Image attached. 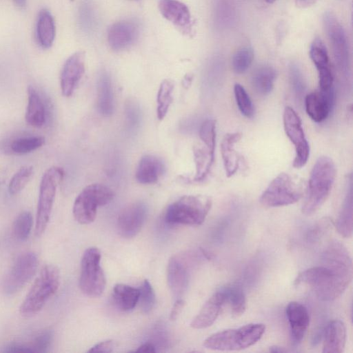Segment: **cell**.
Instances as JSON below:
<instances>
[{
    "label": "cell",
    "instance_id": "3957f363",
    "mask_svg": "<svg viewBox=\"0 0 353 353\" xmlns=\"http://www.w3.org/2000/svg\"><path fill=\"white\" fill-rule=\"evenodd\" d=\"M60 285V272L52 264L44 265L35 279L19 312L25 317H30L39 312L47 302L55 294Z\"/></svg>",
    "mask_w": 353,
    "mask_h": 353
},
{
    "label": "cell",
    "instance_id": "836d02e7",
    "mask_svg": "<svg viewBox=\"0 0 353 353\" xmlns=\"http://www.w3.org/2000/svg\"><path fill=\"white\" fill-rule=\"evenodd\" d=\"M33 225L32 214L28 211L21 212L12 224V235L19 241H26L31 232Z\"/></svg>",
    "mask_w": 353,
    "mask_h": 353
},
{
    "label": "cell",
    "instance_id": "f35d334b",
    "mask_svg": "<svg viewBox=\"0 0 353 353\" xmlns=\"http://www.w3.org/2000/svg\"><path fill=\"white\" fill-rule=\"evenodd\" d=\"M234 92L236 104L241 114L247 118H252L254 113V106L243 86L236 83L234 87Z\"/></svg>",
    "mask_w": 353,
    "mask_h": 353
},
{
    "label": "cell",
    "instance_id": "bcb514c9",
    "mask_svg": "<svg viewBox=\"0 0 353 353\" xmlns=\"http://www.w3.org/2000/svg\"><path fill=\"white\" fill-rule=\"evenodd\" d=\"M184 305L185 301L183 299L179 298L176 300L170 312V320L174 321L178 318L183 308L184 307Z\"/></svg>",
    "mask_w": 353,
    "mask_h": 353
},
{
    "label": "cell",
    "instance_id": "b9f144b4",
    "mask_svg": "<svg viewBox=\"0 0 353 353\" xmlns=\"http://www.w3.org/2000/svg\"><path fill=\"white\" fill-rule=\"evenodd\" d=\"M52 339V331L47 330L39 334L30 346L33 352L44 353L50 348Z\"/></svg>",
    "mask_w": 353,
    "mask_h": 353
},
{
    "label": "cell",
    "instance_id": "7a4b0ae2",
    "mask_svg": "<svg viewBox=\"0 0 353 353\" xmlns=\"http://www.w3.org/2000/svg\"><path fill=\"white\" fill-rule=\"evenodd\" d=\"M336 166L328 157H320L315 162L309 178L302 212L315 213L328 197L336 177Z\"/></svg>",
    "mask_w": 353,
    "mask_h": 353
},
{
    "label": "cell",
    "instance_id": "9a60e30c",
    "mask_svg": "<svg viewBox=\"0 0 353 353\" xmlns=\"http://www.w3.org/2000/svg\"><path fill=\"white\" fill-rule=\"evenodd\" d=\"M334 88L328 91H314L305 97V110L315 122L324 121L330 114L334 103Z\"/></svg>",
    "mask_w": 353,
    "mask_h": 353
},
{
    "label": "cell",
    "instance_id": "4fadbf2b",
    "mask_svg": "<svg viewBox=\"0 0 353 353\" xmlns=\"http://www.w3.org/2000/svg\"><path fill=\"white\" fill-rule=\"evenodd\" d=\"M148 214V207L143 201H136L125 206L117 218V230L123 238L136 236L143 225Z\"/></svg>",
    "mask_w": 353,
    "mask_h": 353
},
{
    "label": "cell",
    "instance_id": "cb8c5ba5",
    "mask_svg": "<svg viewBox=\"0 0 353 353\" xmlns=\"http://www.w3.org/2000/svg\"><path fill=\"white\" fill-rule=\"evenodd\" d=\"M97 106L100 114L105 117H110L114 112V94L110 74L102 72L97 80Z\"/></svg>",
    "mask_w": 353,
    "mask_h": 353
},
{
    "label": "cell",
    "instance_id": "ee69618b",
    "mask_svg": "<svg viewBox=\"0 0 353 353\" xmlns=\"http://www.w3.org/2000/svg\"><path fill=\"white\" fill-rule=\"evenodd\" d=\"M330 220H327V219L321 220L310 230L309 232V239L311 241H314L319 236H321L323 234L325 230H326L327 227L330 226Z\"/></svg>",
    "mask_w": 353,
    "mask_h": 353
},
{
    "label": "cell",
    "instance_id": "816d5d0a",
    "mask_svg": "<svg viewBox=\"0 0 353 353\" xmlns=\"http://www.w3.org/2000/svg\"><path fill=\"white\" fill-rule=\"evenodd\" d=\"M269 350L271 352H285L287 351L283 347H280V346H277V345H274V346L270 347V350Z\"/></svg>",
    "mask_w": 353,
    "mask_h": 353
},
{
    "label": "cell",
    "instance_id": "ffe728a7",
    "mask_svg": "<svg viewBox=\"0 0 353 353\" xmlns=\"http://www.w3.org/2000/svg\"><path fill=\"white\" fill-rule=\"evenodd\" d=\"M223 305L224 296L220 288L206 301L199 313L192 319L190 326L197 330L211 326L218 318Z\"/></svg>",
    "mask_w": 353,
    "mask_h": 353
},
{
    "label": "cell",
    "instance_id": "7c38bea8",
    "mask_svg": "<svg viewBox=\"0 0 353 353\" xmlns=\"http://www.w3.org/2000/svg\"><path fill=\"white\" fill-rule=\"evenodd\" d=\"M283 121L285 132L295 148V157L293 161V167L301 168L303 167L310 156V146L305 138L301 120L291 107H285Z\"/></svg>",
    "mask_w": 353,
    "mask_h": 353
},
{
    "label": "cell",
    "instance_id": "e575fe53",
    "mask_svg": "<svg viewBox=\"0 0 353 353\" xmlns=\"http://www.w3.org/2000/svg\"><path fill=\"white\" fill-rule=\"evenodd\" d=\"M310 57L317 71L330 68L327 49L323 41L316 38L311 44Z\"/></svg>",
    "mask_w": 353,
    "mask_h": 353
},
{
    "label": "cell",
    "instance_id": "1f68e13d",
    "mask_svg": "<svg viewBox=\"0 0 353 353\" xmlns=\"http://www.w3.org/2000/svg\"><path fill=\"white\" fill-rule=\"evenodd\" d=\"M44 143L43 137H18L7 144L6 152L17 155L25 154L41 148Z\"/></svg>",
    "mask_w": 353,
    "mask_h": 353
},
{
    "label": "cell",
    "instance_id": "52a82bcc",
    "mask_svg": "<svg viewBox=\"0 0 353 353\" xmlns=\"http://www.w3.org/2000/svg\"><path fill=\"white\" fill-rule=\"evenodd\" d=\"M64 176V170L57 166L48 168L43 174L40 186L35 221V235L45 232L49 223L57 188Z\"/></svg>",
    "mask_w": 353,
    "mask_h": 353
},
{
    "label": "cell",
    "instance_id": "83f0119b",
    "mask_svg": "<svg viewBox=\"0 0 353 353\" xmlns=\"http://www.w3.org/2000/svg\"><path fill=\"white\" fill-rule=\"evenodd\" d=\"M276 78V70L270 65H261L252 74V85L254 91L262 96L271 92Z\"/></svg>",
    "mask_w": 353,
    "mask_h": 353
},
{
    "label": "cell",
    "instance_id": "603a6c76",
    "mask_svg": "<svg viewBox=\"0 0 353 353\" xmlns=\"http://www.w3.org/2000/svg\"><path fill=\"white\" fill-rule=\"evenodd\" d=\"M28 105L25 119L26 123L35 128L42 127L46 121V108L41 94L33 86L27 90Z\"/></svg>",
    "mask_w": 353,
    "mask_h": 353
},
{
    "label": "cell",
    "instance_id": "f1b7e54d",
    "mask_svg": "<svg viewBox=\"0 0 353 353\" xmlns=\"http://www.w3.org/2000/svg\"><path fill=\"white\" fill-rule=\"evenodd\" d=\"M112 296L117 307L122 311H130L139 302V289L126 284L117 283L113 288Z\"/></svg>",
    "mask_w": 353,
    "mask_h": 353
},
{
    "label": "cell",
    "instance_id": "f6af8a7d",
    "mask_svg": "<svg viewBox=\"0 0 353 353\" xmlns=\"http://www.w3.org/2000/svg\"><path fill=\"white\" fill-rule=\"evenodd\" d=\"M113 350V342L112 340H106L97 343L88 350V352H112Z\"/></svg>",
    "mask_w": 353,
    "mask_h": 353
},
{
    "label": "cell",
    "instance_id": "d6a6232c",
    "mask_svg": "<svg viewBox=\"0 0 353 353\" xmlns=\"http://www.w3.org/2000/svg\"><path fill=\"white\" fill-rule=\"evenodd\" d=\"M174 88V83L170 79H164L160 84L157 97V116L159 120H163L165 118L173 102Z\"/></svg>",
    "mask_w": 353,
    "mask_h": 353
},
{
    "label": "cell",
    "instance_id": "f546056e",
    "mask_svg": "<svg viewBox=\"0 0 353 353\" xmlns=\"http://www.w3.org/2000/svg\"><path fill=\"white\" fill-rule=\"evenodd\" d=\"M336 229L338 233L349 238L352 234V194L351 183L347 192L341 209L336 219Z\"/></svg>",
    "mask_w": 353,
    "mask_h": 353
},
{
    "label": "cell",
    "instance_id": "484cf974",
    "mask_svg": "<svg viewBox=\"0 0 353 353\" xmlns=\"http://www.w3.org/2000/svg\"><path fill=\"white\" fill-rule=\"evenodd\" d=\"M37 39L43 49L50 48L54 41L56 26L53 16L46 9L40 10L36 26Z\"/></svg>",
    "mask_w": 353,
    "mask_h": 353
},
{
    "label": "cell",
    "instance_id": "7402d4cb",
    "mask_svg": "<svg viewBox=\"0 0 353 353\" xmlns=\"http://www.w3.org/2000/svg\"><path fill=\"white\" fill-rule=\"evenodd\" d=\"M346 342V327L341 320H332L325 328L323 340V352L341 353Z\"/></svg>",
    "mask_w": 353,
    "mask_h": 353
},
{
    "label": "cell",
    "instance_id": "9c48e42d",
    "mask_svg": "<svg viewBox=\"0 0 353 353\" xmlns=\"http://www.w3.org/2000/svg\"><path fill=\"white\" fill-rule=\"evenodd\" d=\"M101 252L95 247L86 249L81 258L79 288L90 297L101 296L105 288L106 279L101 266Z\"/></svg>",
    "mask_w": 353,
    "mask_h": 353
},
{
    "label": "cell",
    "instance_id": "8992f818",
    "mask_svg": "<svg viewBox=\"0 0 353 353\" xmlns=\"http://www.w3.org/2000/svg\"><path fill=\"white\" fill-rule=\"evenodd\" d=\"M114 192L105 185L92 183L85 187L77 196L72 208L76 221L82 225L93 222L99 207L105 205L114 198Z\"/></svg>",
    "mask_w": 353,
    "mask_h": 353
},
{
    "label": "cell",
    "instance_id": "d6986e66",
    "mask_svg": "<svg viewBox=\"0 0 353 353\" xmlns=\"http://www.w3.org/2000/svg\"><path fill=\"white\" fill-rule=\"evenodd\" d=\"M167 281L170 291L179 298L185 292L189 284V272L187 265L178 256L171 257L168 263Z\"/></svg>",
    "mask_w": 353,
    "mask_h": 353
},
{
    "label": "cell",
    "instance_id": "681fc988",
    "mask_svg": "<svg viewBox=\"0 0 353 353\" xmlns=\"http://www.w3.org/2000/svg\"><path fill=\"white\" fill-rule=\"evenodd\" d=\"M317 0H295L296 4L299 8H308L314 5Z\"/></svg>",
    "mask_w": 353,
    "mask_h": 353
},
{
    "label": "cell",
    "instance_id": "e0dca14e",
    "mask_svg": "<svg viewBox=\"0 0 353 353\" xmlns=\"http://www.w3.org/2000/svg\"><path fill=\"white\" fill-rule=\"evenodd\" d=\"M159 9L165 19L184 32H190L192 19L185 4L178 0H160Z\"/></svg>",
    "mask_w": 353,
    "mask_h": 353
},
{
    "label": "cell",
    "instance_id": "44dd1931",
    "mask_svg": "<svg viewBox=\"0 0 353 353\" xmlns=\"http://www.w3.org/2000/svg\"><path fill=\"white\" fill-rule=\"evenodd\" d=\"M165 172L163 161L158 157L146 154L140 159L135 178L141 184L150 185L157 183Z\"/></svg>",
    "mask_w": 353,
    "mask_h": 353
},
{
    "label": "cell",
    "instance_id": "7bdbcfd3",
    "mask_svg": "<svg viewBox=\"0 0 353 353\" xmlns=\"http://www.w3.org/2000/svg\"><path fill=\"white\" fill-rule=\"evenodd\" d=\"M290 76L294 92L299 97L302 96L305 90V85L302 74L296 65H292L291 66Z\"/></svg>",
    "mask_w": 353,
    "mask_h": 353
},
{
    "label": "cell",
    "instance_id": "8d00e7d4",
    "mask_svg": "<svg viewBox=\"0 0 353 353\" xmlns=\"http://www.w3.org/2000/svg\"><path fill=\"white\" fill-rule=\"evenodd\" d=\"M34 174L33 167L31 165H25L21 167L11 178L8 191L12 195L21 192L28 184Z\"/></svg>",
    "mask_w": 353,
    "mask_h": 353
},
{
    "label": "cell",
    "instance_id": "ab89813d",
    "mask_svg": "<svg viewBox=\"0 0 353 353\" xmlns=\"http://www.w3.org/2000/svg\"><path fill=\"white\" fill-rule=\"evenodd\" d=\"M199 137L204 145L214 152L216 145V121L206 119L201 125Z\"/></svg>",
    "mask_w": 353,
    "mask_h": 353
},
{
    "label": "cell",
    "instance_id": "c3c4849f",
    "mask_svg": "<svg viewBox=\"0 0 353 353\" xmlns=\"http://www.w3.org/2000/svg\"><path fill=\"white\" fill-rule=\"evenodd\" d=\"M137 352H156V347L151 342H146L142 345H141L138 349L136 350Z\"/></svg>",
    "mask_w": 353,
    "mask_h": 353
},
{
    "label": "cell",
    "instance_id": "60d3db41",
    "mask_svg": "<svg viewBox=\"0 0 353 353\" xmlns=\"http://www.w3.org/2000/svg\"><path fill=\"white\" fill-rule=\"evenodd\" d=\"M139 289V302L143 312L149 313L154 307L156 301L155 293L148 280L145 279Z\"/></svg>",
    "mask_w": 353,
    "mask_h": 353
},
{
    "label": "cell",
    "instance_id": "5b68a950",
    "mask_svg": "<svg viewBox=\"0 0 353 353\" xmlns=\"http://www.w3.org/2000/svg\"><path fill=\"white\" fill-rule=\"evenodd\" d=\"M212 203L208 196H183L167 208L165 220L170 224L199 225L204 222Z\"/></svg>",
    "mask_w": 353,
    "mask_h": 353
},
{
    "label": "cell",
    "instance_id": "4316f807",
    "mask_svg": "<svg viewBox=\"0 0 353 353\" xmlns=\"http://www.w3.org/2000/svg\"><path fill=\"white\" fill-rule=\"evenodd\" d=\"M221 290L224 296V305L228 304L231 314L235 317L241 316L246 309V298L243 287L236 283L228 284Z\"/></svg>",
    "mask_w": 353,
    "mask_h": 353
},
{
    "label": "cell",
    "instance_id": "f907efd6",
    "mask_svg": "<svg viewBox=\"0 0 353 353\" xmlns=\"http://www.w3.org/2000/svg\"><path fill=\"white\" fill-rule=\"evenodd\" d=\"M192 75L190 74L185 75L182 81V85L185 88H188V87H190L192 81Z\"/></svg>",
    "mask_w": 353,
    "mask_h": 353
},
{
    "label": "cell",
    "instance_id": "db71d44e",
    "mask_svg": "<svg viewBox=\"0 0 353 353\" xmlns=\"http://www.w3.org/2000/svg\"><path fill=\"white\" fill-rule=\"evenodd\" d=\"M3 178H4V173L1 170H0V185L3 182Z\"/></svg>",
    "mask_w": 353,
    "mask_h": 353
},
{
    "label": "cell",
    "instance_id": "8fae6325",
    "mask_svg": "<svg viewBox=\"0 0 353 353\" xmlns=\"http://www.w3.org/2000/svg\"><path fill=\"white\" fill-rule=\"evenodd\" d=\"M323 23L332 50L337 68L341 72H348L350 66L349 48L345 32L332 12L324 14Z\"/></svg>",
    "mask_w": 353,
    "mask_h": 353
},
{
    "label": "cell",
    "instance_id": "ac0fdd59",
    "mask_svg": "<svg viewBox=\"0 0 353 353\" xmlns=\"http://www.w3.org/2000/svg\"><path fill=\"white\" fill-rule=\"evenodd\" d=\"M285 314L289 323L292 339L295 344L303 339L310 323V317L306 307L296 301L289 303L285 308Z\"/></svg>",
    "mask_w": 353,
    "mask_h": 353
},
{
    "label": "cell",
    "instance_id": "2e32d148",
    "mask_svg": "<svg viewBox=\"0 0 353 353\" xmlns=\"http://www.w3.org/2000/svg\"><path fill=\"white\" fill-rule=\"evenodd\" d=\"M139 34L138 26L132 21L123 20L113 23L108 31V43L114 51H122L134 43Z\"/></svg>",
    "mask_w": 353,
    "mask_h": 353
},
{
    "label": "cell",
    "instance_id": "d4e9b609",
    "mask_svg": "<svg viewBox=\"0 0 353 353\" xmlns=\"http://www.w3.org/2000/svg\"><path fill=\"white\" fill-rule=\"evenodd\" d=\"M239 132L228 133L223 137L221 150L223 165L228 177L234 175L240 165V157L234 150V145L241 139Z\"/></svg>",
    "mask_w": 353,
    "mask_h": 353
},
{
    "label": "cell",
    "instance_id": "7dc6e473",
    "mask_svg": "<svg viewBox=\"0 0 353 353\" xmlns=\"http://www.w3.org/2000/svg\"><path fill=\"white\" fill-rule=\"evenodd\" d=\"M4 352H33L30 345L19 343H12L7 346Z\"/></svg>",
    "mask_w": 353,
    "mask_h": 353
},
{
    "label": "cell",
    "instance_id": "11a10c76",
    "mask_svg": "<svg viewBox=\"0 0 353 353\" xmlns=\"http://www.w3.org/2000/svg\"><path fill=\"white\" fill-rule=\"evenodd\" d=\"M265 2L268 3H274L276 0H264Z\"/></svg>",
    "mask_w": 353,
    "mask_h": 353
},
{
    "label": "cell",
    "instance_id": "74e56055",
    "mask_svg": "<svg viewBox=\"0 0 353 353\" xmlns=\"http://www.w3.org/2000/svg\"><path fill=\"white\" fill-rule=\"evenodd\" d=\"M254 57V51L250 47H243L238 50L232 59L234 72L236 74L244 73L251 65Z\"/></svg>",
    "mask_w": 353,
    "mask_h": 353
},
{
    "label": "cell",
    "instance_id": "f5cc1de1",
    "mask_svg": "<svg viewBox=\"0 0 353 353\" xmlns=\"http://www.w3.org/2000/svg\"><path fill=\"white\" fill-rule=\"evenodd\" d=\"M15 4L20 8H23L26 6V0H13Z\"/></svg>",
    "mask_w": 353,
    "mask_h": 353
},
{
    "label": "cell",
    "instance_id": "30bf717a",
    "mask_svg": "<svg viewBox=\"0 0 353 353\" xmlns=\"http://www.w3.org/2000/svg\"><path fill=\"white\" fill-rule=\"evenodd\" d=\"M38 263V256L33 252L18 255L3 281V292L13 294L21 290L36 274Z\"/></svg>",
    "mask_w": 353,
    "mask_h": 353
},
{
    "label": "cell",
    "instance_id": "277c9868",
    "mask_svg": "<svg viewBox=\"0 0 353 353\" xmlns=\"http://www.w3.org/2000/svg\"><path fill=\"white\" fill-rule=\"evenodd\" d=\"M265 325L250 323L238 328L228 329L212 334L203 341L208 349L219 351H239L259 341L263 335Z\"/></svg>",
    "mask_w": 353,
    "mask_h": 353
},
{
    "label": "cell",
    "instance_id": "d590c367",
    "mask_svg": "<svg viewBox=\"0 0 353 353\" xmlns=\"http://www.w3.org/2000/svg\"><path fill=\"white\" fill-rule=\"evenodd\" d=\"M125 124L126 130L130 132L137 130L141 122V110L137 102L129 99L124 108Z\"/></svg>",
    "mask_w": 353,
    "mask_h": 353
},
{
    "label": "cell",
    "instance_id": "4dcf8cb0",
    "mask_svg": "<svg viewBox=\"0 0 353 353\" xmlns=\"http://www.w3.org/2000/svg\"><path fill=\"white\" fill-rule=\"evenodd\" d=\"M193 154L196 165V173L193 180L201 181L210 172L214 161V152L205 146V148L194 146Z\"/></svg>",
    "mask_w": 353,
    "mask_h": 353
},
{
    "label": "cell",
    "instance_id": "ba28073f",
    "mask_svg": "<svg viewBox=\"0 0 353 353\" xmlns=\"http://www.w3.org/2000/svg\"><path fill=\"white\" fill-rule=\"evenodd\" d=\"M301 182L290 174H278L261 194L260 203L269 208L289 205L297 202L303 196Z\"/></svg>",
    "mask_w": 353,
    "mask_h": 353
},
{
    "label": "cell",
    "instance_id": "6da1fadb",
    "mask_svg": "<svg viewBox=\"0 0 353 353\" xmlns=\"http://www.w3.org/2000/svg\"><path fill=\"white\" fill-rule=\"evenodd\" d=\"M352 279L351 257L345 253L332 252L321 259V265L301 272L294 283L307 285L320 300L331 301L341 296Z\"/></svg>",
    "mask_w": 353,
    "mask_h": 353
},
{
    "label": "cell",
    "instance_id": "5bb4252c",
    "mask_svg": "<svg viewBox=\"0 0 353 353\" xmlns=\"http://www.w3.org/2000/svg\"><path fill=\"white\" fill-rule=\"evenodd\" d=\"M85 54L78 51L70 56L65 61L60 76V85L62 94L70 97L85 72Z\"/></svg>",
    "mask_w": 353,
    "mask_h": 353
}]
</instances>
